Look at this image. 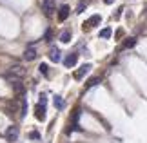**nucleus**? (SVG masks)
<instances>
[{
    "instance_id": "1",
    "label": "nucleus",
    "mask_w": 147,
    "mask_h": 143,
    "mask_svg": "<svg viewBox=\"0 0 147 143\" xmlns=\"http://www.w3.org/2000/svg\"><path fill=\"white\" fill-rule=\"evenodd\" d=\"M56 9V0H42V13L46 16H51Z\"/></svg>"
},
{
    "instance_id": "2",
    "label": "nucleus",
    "mask_w": 147,
    "mask_h": 143,
    "mask_svg": "<svg viewBox=\"0 0 147 143\" xmlns=\"http://www.w3.org/2000/svg\"><path fill=\"white\" fill-rule=\"evenodd\" d=\"M18 127L16 125H11V127H7V130H5V140H7L9 143H15L16 138H18Z\"/></svg>"
},
{
    "instance_id": "3",
    "label": "nucleus",
    "mask_w": 147,
    "mask_h": 143,
    "mask_svg": "<svg viewBox=\"0 0 147 143\" xmlns=\"http://www.w3.org/2000/svg\"><path fill=\"white\" fill-rule=\"evenodd\" d=\"M78 62V54L75 53H67L65 58H64V67H67V69H71V67H75Z\"/></svg>"
},
{
    "instance_id": "4",
    "label": "nucleus",
    "mask_w": 147,
    "mask_h": 143,
    "mask_svg": "<svg viewBox=\"0 0 147 143\" xmlns=\"http://www.w3.org/2000/svg\"><path fill=\"white\" fill-rule=\"evenodd\" d=\"M36 58V47H35V45H27V49L24 51V60L26 62H31V60H35Z\"/></svg>"
},
{
    "instance_id": "5",
    "label": "nucleus",
    "mask_w": 147,
    "mask_h": 143,
    "mask_svg": "<svg viewBox=\"0 0 147 143\" xmlns=\"http://www.w3.org/2000/svg\"><path fill=\"white\" fill-rule=\"evenodd\" d=\"M56 11H58V20H60V22H64V20L69 18V11H71V7H69L67 4H64V5H60V7L56 9Z\"/></svg>"
},
{
    "instance_id": "6",
    "label": "nucleus",
    "mask_w": 147,
    "mask_h": 143,
    "mask_svg": "<svg viewBox=\"0 0 147 143\" xmlns=\"http://www.w3.org/2000/svg\"><path fill=\"white\" fill-rule=\"evenodd\" d=\"M60 54H62V53H60V49L56 47V45H53V47L49 49V60L55 62V64H58V62H60V58H62Z\"/></svg>"
},
{
    "instance_id": "7",
    "label": "nucleus",
    "mask_w": 147,
    "mask_h": 143,
    "mask_svg": "<svg viewBox=\"0 0 147 143\" xmlns=\"http://www.w3.org/2000/svg\"><path fill=\"white\" fill-rule=\"evenodd\" d=\"M100 22H102V16H100V15H94L93 18H89L87 22H84V29H91V27L98 26Z\"/></svg>"
},
{
    "instance_id": "8",
    "label": "nucleus",
    "mask_w": 147,
    "mask_h": 143,
    "mask_svg": "<svg viewBox=\"0 0 147 143\" xmlns=\"http://www.w3.org/2000/svg\"><path fill=\"white\" fill-rule=\"evenodd\" d=\"M35 116H36L38 122H44V120H46V105L38 103V105L35 107Z\"/></svg>"
},
{
    "instance_id": "9",
    "label": "nucleus",
    "mask_w": 147,
    "mask_h": 143,
    "mask_svg": "<svg viewBox=\"0 0 147 143\" xmlns=\"http://www.w3.org/2000/svg\"><path fill=\"white\" fill-rule=\"evenodd\" d=\"M89 69H91V65H89V64H84L82 67H78V71L75 73V80H82L89 73Z\"/></svg>"
},
{
    "instance_id": "10",
    "label": "nucleus",
    "mask_w": 147,
    "mask_h": 143,
    "mask_svg": "<svg viewBox=\"0 0 147 143\" xmlns=\"http://www.w3.org/2000/svg\"><path fill=\"white\" fill-rule=\"evenodd\" d=\"M58 40H60L62 44H69V42H71V31H69V29L62 31V33H60V36H58Z\"/></svg>"
},
{
    "instance_id": "11",
    "label": "nucleus",
    "mask_w": 147,
    "mask_h": 143,
    "mask_svg": "<svg viewBox=\"0 0 147 143\" xmlns=\"http://www.w3.org/2000/svg\"><path fill=\"white\" fill-rule=\"evenodd\" d=\"M111 35H113V29H111V27H104V29L100 31V35H98V36H100L102 40H109Z\"/></svg>"
},
{
    "instance_id": "12",
    "label": "nucleus",
    "mask_w": 147,
    "mask_h": 143,
    "mask_svg": "<svg viewBox=\"0 0 147 143\" xmlns=\"http://www.w3.org/2000/svg\"><path fill=\"white\" fill-rule=\"evenodd\" d=\"M53 103H55V109H56V111H62V109H64V100H62V96H55Z\"/></svg>"
},
{
    "instance_id": "13",
    "label": "nucleus",
    "mask_w": 147,
    "mask_h": 143,
    "mask_svg": "<svg viewBox=\"0 0 147 143\" xmlns=\"http://www.w3.org/2000/svg\"><path fill=\"white\" fill-rule=\"evenodd\" d=\"M102 82V78L100 76H94V78H91V80H89V82H87V87L86 89H91V87H96V85Z\"/></svg>"
},
{
    "instance_id": "14",
    "label": "nucleus",
    "mask_w": 147,
    "mask_h": 143,
    "mask_svg": "<svg viewBox=\"0 0 147 143\" xmlns=\"http://www.w3.org/2000/svg\"><path fill=\"white\" fill-rule=\"evenodd\" d=\"M134 45H136V38L134 36H131V38H127V42L122 45L123 49H131V47H134Z\"/></svg>"
},
{
    "instance_id": "15",
    "label": "nucleus",
    "mask_w": 147,
    "mask_h": 143,
    "mask_svg": "<svg viewBox=\"0 0 147 143\" xmlns=\"http://www.w3.org/2000/svg\"><path fill=\"white\" fill-rule=\"evenodd\" d=\"M87 7V0H80L78 2V5H76V15H80V13H84V9Z\"/></svg>"
},
{
    "instance_id": "16",
    "label": "nucleus",
    "mask_w": 147,
    "mask_h": 143,
    "mask_svg": "<svg viewBox=\"0 0 147 143\" xmlns=\"http://www.w3.org/2000/svg\"><path fill=\"white\" fill-rule=\"evenodd\" d=\"M29 140H40V132H38V130H31V132H29Z\"/></svg>"
},
{
    "instance_id": "17",
    "label": "nucleus",
    "mask_w": 147,
    "mask_h": 143,
    "mask_svg": "<svg viewBox=\"0 0 147 143\" xmlns=\"http://www.w3.org/2000/svg\"><path fill=\"white\" fill-rule=\"evenodd\" d=\"M40 73L44 74V76H47V73H49V69H47V65H46V64H40Z\"/></svg>"
},
{
    "instance_id": "18",
    "label": "nucleus",
    "mask_w": 147,
    "mask_h": 143,
    "mask_svg": "<svg viewBox=\"0 0 147 143\" xmlns=\"http://www.w3.org/2000/svg\"><path fill=\"white\" fill-rule=\"evenodd\" d=\"M46 101H47V96H46V94H40V101H38V103L46 105Z\"/></svg>"
},
{
    "instance_id": "19",
    "label": "nucleus",
    "mask_w": 147,
    "mask_h": 143,
    "mask_svg": "<svg viewBox=\"0 0 147 143\" xmlns=\"http://www.w3.org/2000/svg\"><path fill=\"white\" fill-rule=\"evenodd\" d=\"M104 2H105V4H113V2H115V0H104Z\"/></svg>"
}]
</instances>
